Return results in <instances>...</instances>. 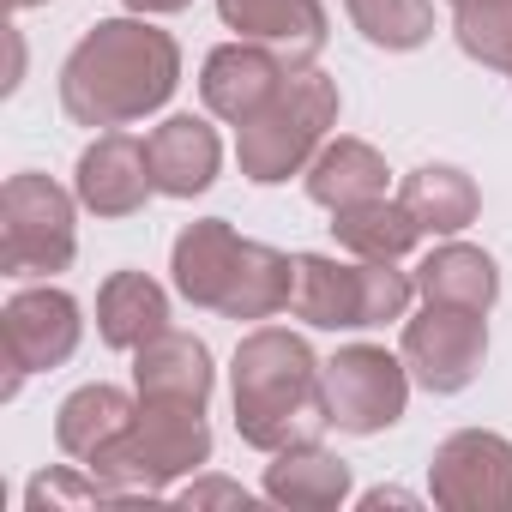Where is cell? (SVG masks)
<instances>
[{
    "label": "cell",
    "mask_w": 512,
    "mask_h": 512,
    "mask_svg": "<svg viewBox=\"0 0 512 512\" xmlns=\"http://www.w3.org/2000/svg\"><path fill=\"white\" fill-rule=\"evenodd\" d=\"M181 85V43L151 19H103L61 61V109L79 127H133Z\"/></svg>",
    "instance_id": "6da1fadb"
},
{
    "label": "cell",
    "mask_w": 512,
    "mask_h": 512,
    "mask_svg": "<svg viewBox=\"0 0 512 512\" xmlns=\"http://www.w3.org/2000/svg\"><path fill=\"white\" fill-rule=\"evenodd\" d=\"M229 392H235V434L253 452H284V446L320 440V428H332L326 404H320V356L308 350L302 332L253 326L235 344Z\"/></svg>",
    "instance_id": "7a4b0ae2"
},
{
    "label": "cell",
    "mask_w": 512,
    "mask_h": 512,
    "mask_svg": "<svg viewBox=\"0 0 512 512\" xmlns=\"http://www.w3.org/2000/svg\"><path fill=\"white\" fill-rule=\"evenodd\" d=\"M211 464V428L205 410L193 404H145L133 410V422L85 464L97 482H109L121 500H157L169 482L199 476Z\"/></svg>",
    "instance_id": "3957f363"
},
{
    "label": "cell",
    "mask_w": 512,
    "mask_h": 512,
    "mask_svg": "<svg viewBox=\"0 0 512 512\" xmlns=\"http://www.w3.org/2000/svg\"><path fill=\"white\" fill-rule=\"evenodd\" d=\"M338 121V79H326L320 67L290 73L284 91L235 127V163L253 187H278L290 175H308V163L320 157L326 133Z\"/></svg>",
    "instance_id": "277c9868"
},
{
    "label": "cell",
    "mask_w": 512,
    "mask_h": 512,
    "mask_svg": "<svg viewBox=\"0 0 512 512\" xmlns=\"http://www.w3.org/2000/svg\"><path fill=\"white\" fill-rule=\"evenodd\" d=\"M416 278L398 272V260H332V253H296V290L290 314L320 332H374L410 314Z\"/></svg>",
    "instance_id": "5b68a950"
},
{
    "label": "cell",
    "mask_w": 512,
    "mask_h": 512,
    "mask_svg": "<svg viewBox=\"0 0 512 512\" xmlns=\"http://www.w3.org/2000/svg\"><path fill=\"white\" fill-rule=\"evenodd\" d=\"M79 253V193L49 175H13L0 187V272L55 278Z\"/></svg>",
    "instance_id": "8992f818"
},
{
    "label": "cell",
    "mask_w": 512,
    "mask_h": 512,
    "mask_svg": "<svg viewBox=\"0 0 512 512\" xmlns=\"http://www.w3.org/2000/svg\"><path fill=\"white\" fill-rule=\"evenodd\" d=\"M320 404L326 422L344 434H386L410 404V368L380 344H350L320 362Z\"/></svg>",
    "instance_id": "52a82bcc"
},
{
    "label": "cell",
    "mask_w": 512,
    "mask_h": 512,
    "mask_svg": "<svg viewBox=\"0 0 512 512\" xmlns=\"http://www.w3.org/2000/svg\"><path fill=\"white\" fill-rule=\"evenodd\" d=\"M85 338V314L67 290L43 284V290H19L7 308H0V356H7V386L0 398H19L25 374L61 368Z\"/></svg>",
    "instance_id": "ba28073f"
},
{
    "label": "cell",
    "mask_w": 512,
    "mask_h": 512,
    "mask_svg": "<svg viewBox=\"0 0 512 512\" xmlns=\"http://www.w3.org/2000/svg\"><path fill=\"white\" fill-rule=\"evenodd\" d=\"M482 356H488V320L476 308L422 302V314L404 320V368L434 398L464 392L482 374Z\"/></svg>",
    "instance_id": "9c48e42d"
},
{
    "label": "cell",
    "mask_w": 512,
    "mask_h": 512,
    "mask_svg": "<svg viewBox=\"0 0 512 512\" xmlns=\"http://www.w3.org/2000/svg\"><path fill=\"white\" fill-rule=\"evenodd\" d=\"M428 494L446 512H512V440L494 428H458L428 458Z\"/></svg>",
    "instance_id": "30bf717a"
},
{
    "label": "cell",
    "mask_w": 512,
    "mask_h": 512,
    "mask_svg": "<svg viewBox=\"0 0 512 512\" xmlns=\"http://www.w3.org/2000/svg\"><path fill=\"white\" fill-rule=\"evenodd\" d=\"M73 193H79V205H85L91 217H133V211H145V199L157 193L151 151H145L133 133H121V127L97 133V139L79 151Z\"/></svg>",
    "instance_id": "8fae6325"
},
{
    "label": "cell",
    "mask_w": 512,
    "mask_h": 512,
    "mask_svg": "<svg viewBox=\"0 0 512 512\" xmlns=\"http://www.w3.org/2000/svg\"><path fill=\"white\" fill-rule=\"evenodd\" d=\"M284 79H290V67H284L266 43L235 37V43H223V49L205 55V67H199V97H205V109H211L217 121L241 127V121H253V115H260V109L284 91Z\"/></svg>",
    "instance_id": "7c38bea8"
},
{
    "label": "cell",
    "mask_w": 512,
    "mask_h": 512,
    "mask_svg": "<svg viewBox=\"0 0 512 512\" xmlns=\"http://www.w3.org/2000/svg\"><path fill=\"white\" fill-rule=\"evenodd\" d=\"M217 19L247 43H266L290 73H308L326 49L320 0H217Z\"/></svg>",
    "instance_id": "4fadbf2b"
},
{
    "label": "cell",
    "mask_w": 512,
    "mask_h": 512,
    "mask_svg": "<svg viewBox=\"0 0 512 512\" xmlns=\"http://www.w3.org/2000/svg\"><path fill=\"white\" fill-rule=\"evenodd\" d=\"M133 386H139L145 404H193V410H205L211 404V386H217V368H211L205 338L163 326L151 344L133 350Z\"/></svg>",
    "instance_id": "5bb4252c"
},
{
    "label": "cell",
    "mask_w": 512,
    "mask_h": 512,
    "mask_svg": "<svg viewBox=\"0 0 512 512\" xmlns=\"http://www.w3.org/2000/svg\"><path fill=\"white\" fill-rule=\"evenodd\" d=\"M241 247H247V235H235L223 217L187 223L175 235V247H169V272H175L181 302H193L205 314H223V296H229L235 266H241Z\"/></svg>",
    "instance_id": "9a60e30c"
},
{
    "label": "cell",
    "mask_w": 512,
    "mask_h": 512,
    "mask_svg": "<svg viewBox=\"0 0 512 512\" xmlns=\"http://www.w3.org/2000/svg\"><path fill=\"white\" fill-rule=\"evenodd\" d=\"M145 151H151L157 193H169V199L205 193V187L217 181V169H223V139H217V127L199 121V115H169V121L145 139Z\"/></svg>",
    "instance_id": "2e32d148"
},
{
    "label": "cell",
    "mask_w": 512,
    "mask_h": 512,
    "mask_svg": "<svg viewBox=\"0 0 512 512\" xmlns=\"http://www.w3.org/2000/svg\"><path fill=\"white\" fill-rule=\"evenodd\" d=\"M266 500L296 506V512H332L350 500V464L338 452H326L320 440H296L284 452H272L266 464Z\"/></svg>",
    "instance_id": "e0dca14e"
},
{
    "label": "cell",
    "mask_w": 512,
    "mask_h": 512,
    "mask_svg": "<svg viewBox=\"0 0 512 512\" xmlns=\"http://www.w3.org/2000/svg\"><path fill=\"white\" fill-rule=\"evenodd\" d=\"M169 326V290L145 272H109L97 290V338L109 350H139Z\"/></svg>",
    "instance_id": "ac0fdd59"
},
{
    "label": "cell",
    "mask_w": 512,
    "mask_h": 512,
    "mask_svg": "<svg viewBox=\"0 0 512 512\" xmlns=\"http://www.w3.org/2000/svg\"><path fill=\"white\" fill-rule=\"evenodd\" d=\"M422 302H446V308H476L488 314L500 302V266L470 241H440L428 260L410 272Z\"/></svg>",
    "instance_id": "d6986e66"
},
{
    "label": "cell",
    "mask_w": 512,
    "mask_h": 512,
    "mask_svg": "<svg viewBox=\"0 0 512 512\" xmlns=\"http://www.w3.org/2000/svg\"><path fill=\"white\" fill-rule=\"evenodd\" d=\"M380 193H386V157L368 139H326L320 157L308 163V199L326 211H344Z\"/></svg>",
    "instance_id": "ffe728a7"
},
{
    "label": "cell",
    "mask_w": 512,
    "mask_h": 512,
    "mask_svg": "<svg viewBox=\"0 0 512 512\" xmlns=\"http://www.w3.org/2000/svg\"><path fill=\"white\" fill-rule=\"evenodd\" d=\"M133 410H139V398H127L121 386H109V380H97V386H79L61 410H55V440H61V452L67 458H79V464H91L127 422H133Z\"/></svg>",
    "instance_id": "44dd1931"
},
{
    "label": "cell",
    "mask_w": 512,
    "mask_h": 512,
    "mask_svg": "<svg viewBox=\"0 0 512 512\" xmlns=\"http://www.w3.org/2000/svg\"><path fill=\"white\" fill-rule=\"evenodd\" d=\"M404 211L422 223V235H458V229H470L476 223V211H482V193H476V181L464 175V169H452V163H422L416 175H404Z\"/></svg>",
    "instance_id": "7402d4cb"
},
{
    "label": "cell",
    "mask_w": 512,
    "mask_h": 512,
    "mask_svg": "<svg viewBox=\"0 0 512 512\" xmlns=\"http://www.w3.org/2000/svg\"><path fill=\"white\" fill-rule=\"evenodd\" d=\"M332 235L344 253L356 260H404V253L422 241V223L404 211V199H362V205H344L332 211Z\"/></svg>",
    "instance_id": "603a6c76"
},
{
    "label": "cell",
    "mask_w": 512,
    "mask_h": 512,
    "mask_svg": "<svg viewBox=\"0 0 512 512\" xmlns=\"http://www.w3.org/2000/svg\"><path fill=\"white\" fill-rule=\"evenodd\" d=\"M344 13L386 55H410L434 37V0H344Z\"/></svg>",
    "instance_id": "cb8c5ba5"
},
{
    "label": "cell",
    "mask_w": 512,
    "mask_h": 512,
    "mask_svg": "<svg viewBox=\"0 0 512 512\" xmlns=\"http://www.w3.org/2000/svg\"><path fill=\"white\" fill-rule=\"evenodd\" d=\"M452 37L470 61L512 73V0H476V7H458Z\"/></svg>",
    "instance_id": "d4e9b609"
},
{
    "label": "cell",
    "mask_w": 512,
    "mask_h": 512,
    "mask_svg": "<svg viewBox=\"0 0 512 512\" xmlns=\"http://www.w3.org/2000/svg\"><path fill=\"white\" fill-rule=\"evenodd\" d=\"M91 500H121L109 482H97V476H73V470H43V476H31V488H25V506L31 512H49V506H91Z\"/></svg>",
    "instance_id": "484cf974"
},
{
    "label": "cell",
    "mask_w": 512,
    "mask_h": 512,
    "mask_svg": "<svg viewBox=\"0 0 512 512\" xmlns=\"http://www.w3.org/2000/svg\"><path fill=\"white\" fill-rule=\"evenodd\" d=\"M181 500H187V506H205V500H235V506H241V500H247V488H241V482H217V476H211V482H193Z\"/></svg>",
    "instance_id": "4316f807"
},
{
    "label": "cell",
    "mask_w": 512,
    "mask_h": 512,
    "mask_svg": "<svg viewBox=\"0 0 512 512\" xmlns=\"http://www.w3.org/2000/svg\"><path fill=\"white\" fill-rule=\"evenodd\" d=\"M193 0H127V13H139V19H157V13H187Z\"/></svg>",
    "instance_id": "83f0119b"
},
{
    "label": "cell",
    "mask_w": 512,
    "mask_h": 512,
    "mask_svg": "<svg viewBox=\"0 0 512 512\" xmlns=\"http://www.w3.org/2000/svg\"><path fill=\"white\" fill-rule=\"evenodd\" d=\"M362 506H368V512H380V506H416V494H404V488H374V494H362Z\"/></svg>",
    "instance_id": "f1b7e54d"
},
{
    "label": "cell",
    "mask_w": 512,
    "mask_h": 512,
    "mask_svg": "<svg viewBox=\"0 0 512 512\" xmlns=\"http://www.w3.org/2000/svg\"><path fill=\"white\" fill-rule=\"evenodd\" d=\"M7 7L13 13H31V7H49V0H7Z\"/></svg>",
    "instance_id": "f546056e"
},
{
    "label": "cell",
    "mask_w": 512,
    "mask_h": 512,
    "mask_svg": "<svg viewBox=\"0 0 512 512\" xmlns=\"http://www.w3.org/2000/svg\"><path fill=\"white\" fill-rule=\"evenodd\" d=\"M458 7H476V0H452V13H458Z\"/></svg>",
    "instance_id": "4dcf8cb0"
}]
</instances>
